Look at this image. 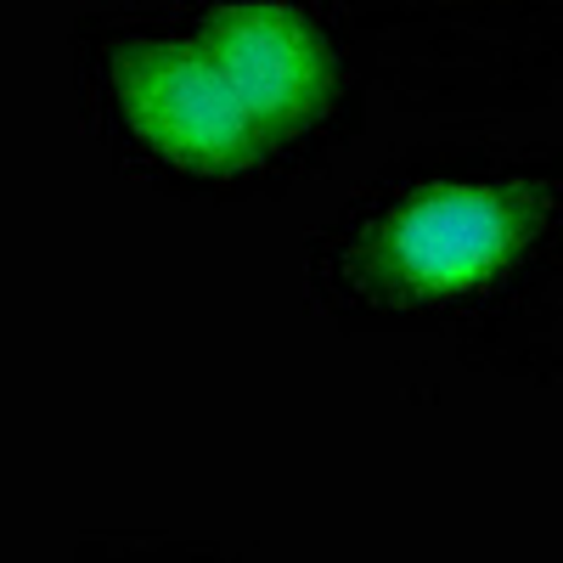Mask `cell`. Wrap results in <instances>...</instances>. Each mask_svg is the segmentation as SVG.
Returning a JSON list of instances; mask_svg holds the SVG:
<instances>
[{
    "label": "cell",
    "instance_id": "3",
    "mask_svg": "<svg viewBox=\"0 0 563 563\" xmlns=\"http://www.w3.org/2000/svg\"><path fill=\"white\" fill-rule=\"evenodd\" d=\"M192 40L203 45V57L220 68L231 97L243 102V113L271 147L321 124L339 97L333 40L299 7H276V0L214 7Z\"/></svg>",
    "mask_w": 563,
    "mask_h": 563
},
{
    "label": "cell",
    "instance_id": "1",
    "mask_svg": "<svg viewBox=\"0 0 563 563\" xmlns=\"http://www.w3.org/2000/svg\"><path fill=\"white\" fill-rule=\"evenodd\" d=\"M552 192L547 186H429L366 225L355 271L378 299L429 305L490 288L501 271L547 231Z\"/></svg>",
    "mask_w": 563,
    "mask_h": 563
},
{
    "label": "cell",
    "instance_id": "2",
    "mask_svg": "<svg viewBox=\"0 0 563 563\" xmlns=\"http://www.w3.org/2000/svg\"><path fill=\"white\" fill-rule=\"evenodd\" d=\"M113 85L130 130L186 175H243L271 153V141L254 130L192 34L124 45Z\"/></svg>",
    "mask_w": 563,
    "mask_h": 563
}]
</instances>
